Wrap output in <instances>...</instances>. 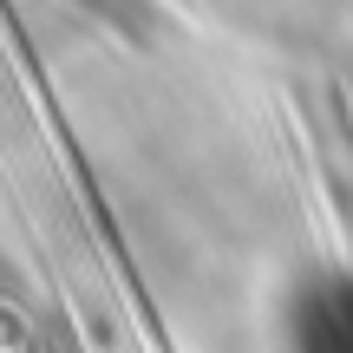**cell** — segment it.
Segmentation results:
<instances>
[{
    "mask_svg": "<svg viewBox=\"0 0 353 353\" xmlns=\"http://www.w3.org/2000/svg\"><path fill=\"white\" fill-rule=\"evenodd\" d=\"M301 353H353V288H321L314 314L294 334Z\"/></svg>",
    "mask_w": 353,
    "mask_h": 353,
    "instance_id": "cell-1",
    "label": "cell"
}]
</instances>
